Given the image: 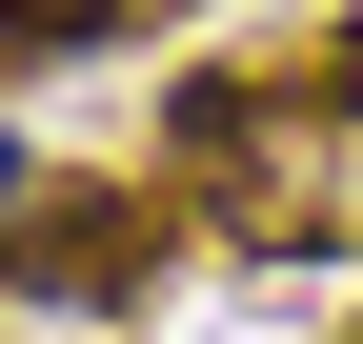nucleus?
I'll use <instances>...</instances> for the list:
<instances>
[{
  "instance_id": "1",
  "label": "nucleus",
  "mask_w": 363,
  "mask_h": 344,
  "mask_svg": "<svg viewBox=\"0 0 363 344\" xmlns=\"http://www.w3.org/2000/svg\"><path fill=\"white\" fill-rule=\"evenodd\" d=\"M142 264H162V203L21 162V284H40V304H142Z\"/></svg>"
},
{
  "instance_id": "2",
  "label": "nucleus",
  "mask_w": 363,
  "mask_h": 344,
  "mask_svg": "<svg viewBox=\"0 0 363 344\" xmlns=\"http://www.w3.org/2000/svg\"><path fill=\"white\" fill-rule=\"evenodd\" d=\"M142 0H0V61H81V41H121Z\"/></svg>"
}]
</instances>
